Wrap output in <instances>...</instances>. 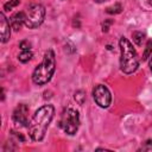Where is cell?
<instances>
[{
  "label": "cell",
  "mask_w": 152,
  "mask_h": 152,
  "mask_svg": "<svg viewBox=\"0 0 152 152\" xmlns=\"http://www.w3.org/2000/svg\"><path fill=\"white\" fill-rule=\"evenodd\" d=\"M53 115H55V108L52 104H44L36 110L27 126L28 134L32 140L42 141L44 139L46 129L51 120L53 119Z\"/></svg>",
  "instance_id": "cell-1"
},
{
  "label": "cell",
  "mask_w": 152,
  "mask_h": 152,
  "mask_svg": "<svg viewBox=\"0 0 152 152\" xmlns=\"http://www.w3.org/2000/svg\"><path fill=\"white\" fill-rule=\"evenodd\" d=\"M119 46H120V69L122 70V72L127 75L133 74L139 66V57L135 49L133 48L132 43L125 37L120 38Z\"/></svg>",
  "instance_id": "cell-2"
},
{
  "label": "cell",
  "mask_w": 152,
  "mask_h": 152,
  "mask_svg": "<svg viewBox=\"0 0 152 152\" xmlns=\"http://www.w3.org/2000/svg\"><path fill=\"white\" fill-rule=\"evenodd\" d=\"M56 69V58H55V52L50 49L45 51L44 58L40 64L36 66L32 74V81L37 86H44L46 84L53 76Z\"/></svg>",
  "instance_id": "cell-3"
},
{
  "label": "cell",
  "mask_w": 152,
  "mask_h": 152,
  "mask_svg": "<svg viewBox=\"0 0 152 152\" xmlns=\"http://www.w3.org/2000/svg\"><path fill=\"white\" fill-rule=\"evenodd\" d=\"M24 25L28 28H36L42 25L45 18V8L40 4H31L24 11Z\"/></svg>",
  "instance_id": "cell-4"
},
{
  "label": "cell",
  "mask_w": 152,
  "mask_h": 152,
  "mask_svg": "<svg viewBox=\"0 0 152 152\" xmlns=\"http://www.w3.org/2000/svg\"><path fill=\"white\" fill-rule=\"evenodd\" d=\"M59 126L63 128V131L69 134L74 135L80 127V114L76 109L72 108H66L63 110L61 120H59Z\"/></svg>",
  "instance_id": "cell-5"
},
{
  "label": "cell",
  "mask_w": 152,
  "mask_h": 152,
  "mask_svg": "<svg viewBox=\"0 0 152 152\" xmlns=\"http://www.w3.org/2000/svg\"><path fill=\"white\" fill-rule=\"evenodd\" d=\"M93 97L96 102V104L101 108H107L109 107L112 102V94L109 89L103 86V84H97L93 89Z\"/></svg>",
  "instance_id": "cell-6"
},
{
  "label": "cell",
  "mask_w": 152,
  "mask_h": 152,
  "mask_svg": "<svg viewBox=\"0 0 152 152\" xmlns=\"http://www.w3.org/2000/svg\"><path fill=\"white\" fill-rule=\"evenodd\" d=\"M28 107L26 104H19L15 107L14 112H13V115H12V119H13V122L18 126H21V127H27L28 126Z\"/></svg>",
  "instance_id": "cell-7"
},
{
  "label": "cell",
  "mask_w": 152,
  "mask_h": 152,
  "mask_svg": "<svg viewBox=\"0 0 152 152\" xmlns=\"http://www.w3.org/2000/svg\"><path fill=\"white\" fill-rule=\"evenodd\" d=\"M11 24L5 17L4 13H0V32H1V43H6L11 37Z\"/></svg>",
  "instance_id": "cell-8"
},
{
  "label": "cell",
  "mask_w": 152,
  "mask_h": 152,
  "mask_svg": "<svg viewBox=\"0 0 152 152\" xmlns=\"http://www.w3.org/2000/svg\"><path fill=\"white\" fill-rule=\"evenodd\" d=\"M24 21H25L24 12H15V13L12 14L11 18H10V24H11L12 28L15 30V31L20 30V27H21V25L24 24Z\"/></svg>",
  "instance_id": "cell-9"
},
{
  "label": "cell",
  "mask_w": 152,
  "mask_h": 152,
  "mask_svg": "<svg viewBox=\"0 0 152 152\" xmlns=\"http://www.w3.org/2000/svg\"><path fill=\"white\" fill-rule=\"evenodd\" d=\"M32 52L31 50H21V52L18 55V59L21 62V63H27L31 58H32Z\"/></svg>",
  "instance_id": "cell-10"
},
{
  "label": "cell",
  "mask_w": 152,
  "mask_h": 152,
  "mask_svg": "<svg viewBox=\"0 0 152 152\" xmlns=\"http://www.w3.org/2000/svg\"><path fill=\"white\" fill-rule=\"evenodd\" d=\"M132 37H133V42H134L138 46H140V45L142 44L144 39H145V33H142L141 31H135Z\"/></svg>",
  "instance_id": "cell-11"
},
{
  "label": "cell",
  "mask_w": 152,
  "mask_h": 152,
  "mask_svg": "<svg viewBox=\"0 0 152 152\" xmlns=\"http://www.w3.org/2000/svg\"><path fill=\"white\" fill-rule=\"evenodd\" d=\"M74 99H75V101L78 103V104H83L84 103V101H86V93L83 91V90H77L76 93H75V95H74Z\"/></svg>",
  "instance_id": "cell-12"
},
{
  "label": "cell",
  "mask_w": 152,
  "mask_h": 152,
  "mask_svg": "<svg viewBox=\"0 0 152 152\" xmlns=\"http://www.w3.org/2000/svg\"><path fill=\"white\" fill-rule=\"evenodd\" d=\"M151 55H152V40H147L145 51L142 53V61L148 59V57H151Z\"/></svg>",
  "instance_id": "cell-13"
},
{
  "label": "cell",
  "mask_w": 152,
  "mask_h": 152,
  "mask_svg": "<svg viewBox=\"0 0 152 152\" xmlns=\"http://www.w3.org/2000/svg\"><path fill=\"white\" fill-rule=\"evenodd\" d=\"M13 142H24V140H25V138L23 137V134H20V133H18V132H15V131H11V138H10Z\"/></svg>",
  "instance_id": "cell-14"
},
{
  "label": "cell",
  "mask_w": 152,
  "mask_h": 152,
  "mask_svg": "<svg viewBox=\"0 0 152 152\" xmlns=\"http://www.w3.org/2000/svg\"><path fill=\"white\" fill-rule=\"evenodd\" d=\"M121 10H122V6H121V4L118 2V4H115V5L110 6V7H108V8L106 10V12L109 13V14H116V13H120Z\"/></svg>",
  "instance_id": "cell-15"
},
{
  "label": "cell",
  "mask_w": 152,
  "mask_h": 152,
  "mask_svg": "<svg viewBox=\"0 0 152 152\" xmlns=\"http://www.w3.org/2000/svg\"><path fill=\"white\" fill-rule=\"evenodd\" d=\"M19 4H20V0H10L8 2H6V4L4 5V10H5V11H11L13 7L18 6Z\"/></svg>",
  "instance_id": "cell-16"
},
{
  "label": "cell",
  "mask_w": 152,
  "mask_h": 152,
  "mask_svg": "<svg viewBox=\"0 0 152 152\" xmlns=\"http://www.w3.org/2000/svg\"><path fill=\"white\" fill-rule=\"evenodd\" d=\"M19 48L21 50H30L31 49V43L28 40H23L19 43Z\"/></svg>",
  "instance_id": "cell-17"
},
{
  "label": "cell",
  "mask_w": 152,
  "mask_h": 152,
  "mask_svg": "<svg viewBox=\"0 0 152 152\" xmlns=\"http://www.w3.org/2000/svg\"><path fill=\"white\" fill-rule=\"evenodd\" d=\"M140 150H144V151H152V139L145 141V144L141 146Z\"/></svg>",
  "instance_id": "cell-18"
},
{
  "label": "cell",
  "mask_w": 152,
  "mask_h": 152,
  "mask_svg": "<svg viewBox=\"0 0 152 152\" xmlns=\"http://www.w3.org/2000/svg\"><path fill=\"white\" fill-rule=\"evenodd\" d=\"M113 23V20H106L104 23H103V25H102V31L103 32H107L108 31V27H109V25Z\"/></svg>",
  "instance_id": "cell-19"
},
{
  "label": "cell",
  "mask_w": 152,
  "mask_h": 152,
  "mask_svg": "<svg viewBox=\"0 0 152 152\" xmlns=\"http://www.w3.org/2000/svg\"><path fill=\"white\" fill-rule=\"evenodd\" d=\"M150 69L152 71V56H151V59H150Z\"/></svg>",
  "instance_id": "cell-20"
},
{
  "label": "cell",
  "mask_w": 152,
  "mask_h": 152,
  "mask_svg": "<svg viewBox=\"0 0 152 152\" xmlns=\"http://www.w3.org/2000/svg\"><path fill=\"white\" fill-rule=\"evenodd\" d=\"M94 1H95V2H99V4H100V2H103V1H106V0H94Z\"/></svg>",
  "instance_id": "cell-21"
},
{
  "label": "cell",
  "mask_w": 152,
  "mask_h": 152,
  "mask_svg": "<svg viewBox=\"0 0 152 152\" xmlns=\"http://www.w3.org/2000/svg\"><path fill=\"white\" fill-rule=\"evenodd\" d=\"M148 2H150V5L152 6V0H148Z\"/></svg>",
  "instance_id": "cell-22"
}]
</instances>
